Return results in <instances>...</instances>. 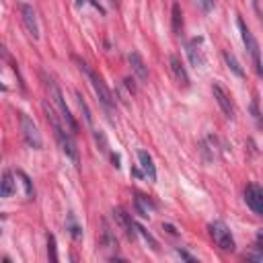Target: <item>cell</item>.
<instances>
[{"mask_svg":"<svg viewBox=\"0 0 263 263\" xmlns=\"http://www.w3.org/2000/svg\"><path fill=\"white\" fill-rule=\"evenodd\" d=\"M196 4L204 10V13H210V10L214 8V0H196Z\"/></svg>","mask_w":263,"mask_h":263,"instance_id":"cell-23","label":"cell"},{"mask_svg":"<svg viewBox=\"0 0 263 263\" xmlns=\"http://www.w3.org/2000/svg\"><path fill=\"white\" fill-rule=\"evenodd\" d=\"M0 58H8V52H6V48H4L2 41H0Z\"/></svg>","mask_w":263,"mask_h":263,"instance_id":"cell-25","label":"cell"},{"mask_svg":"<svg viewBox=\"0 0 263 263\" xmlns=\"http://www.w3.org/2000/svg\"><path fill=\"white\" fill-rule=\"evenodd\" d=\"M81 68L88 74L90 85H93L95 93H97V97H99V103H101L103 107H105L107 113H111V111H113V97H111V93H109V88L105 87V83H103V81H101V76H99L97 72L90 70V68H88L87 64H81Z\"/></svg>","mask_w":263,"mask_h":263,"instance_id":"cell-3","label":"cell"},{"mask_svg":"<svg viewBox=\"0 0 263 263\" xmlns=\"http://www.w3.org/2000/svg\"><path fill=\"white\" fill-rule=\"evenodd\" d=\"M138 161H140V167L144 171V175L150 181H156V167H154L152 156L148 154L146 150H138Z\"/></svg>","mask_w":263,"mask_h":263,"instance_id":"cell-13","label":"cell"},{"mask_svg":"<svg viewBox=\"0 0 263 263\" xmlns=\"http://www.w3.org/2000/svg\"><path fill=\"white\" fill-rule=\"evenodd\" d=\"M238 29H241V37H243V43L245 48L249 52V56L253 58V64H255V70L257 74H261V56H259V43L257 39L253 37V33H251V29L245 25L243 19H238Z\"/></svg>","mask_w":263,"mask_h":263,"instance_id":"cell-5","label":"cell"},{"mask_svg":"<svg viewBox=\"0 0 263 263\" xmlns=\"http://www.w3.org/2000/svg\"><path fill=\"white\" fill-rule=\"evenodd\" d=\"M113 216H116V220H117V224L123 228V233L128 234V238H136V234H138V231H136V224H134V220H132V216L128 214V212H123L121 208H117V210H113Z\"/></svg>","mask_w":263,"mask_h":263,"instance_id":"cell-10","label":"cell"},{"mask_svg":"<svg viewBox=\"0 0 263 263\" xmlns=\"http://www.w3.org/2000/svg\"><path fill=\"white\" fill-rule=\"evenodd\" d=\"M17 177L23 179V185H25V193H27V198H33V187H31V179L23 173V171H17Z\"/></svg>","mask_w":263,"mask_h":263,"instance_id":"cell-21","label":"cell"},{"mask_svg":"<svg viewBox=\"0 0 263 263\" xmlns=\"http://www.w3.org/2000/svg\"><path fill=\"white\" fill-rule=\"evenodd\" d=\"M48 90H50V97H52V101H54V105L58 107V111H60V117H62V121L66 123V128L70 130L72 134L78 132V123H76L74 116H72L70 109H68V105H66V101H64V95H62L60 87L56 85L54 81H50V78H48Z\"/></svg>","mask_w":263,"mask_h":263,"instance_id":"cell-2","label":"cell"},{"mask_svg":"<svg viewBox=\"0 0 263 263\" xmlns=\"http://www.w3.org/2000/svg\"><path fill=\"white\" fill-rule=\"evenodd\" d=\"M210 236L214 238V243L218 245L222 251H234V238H233V233L224 222L216 220L210 224Z\"/></svg>","mask_w":263,"mask_h":263,"instance_id":"cell-4","label":"cell"},{"mask_svg":"<svg viewBox=\"0 0 263 263\" xmlns=\"http://www.w3.org/2000/svg\"><path fill=\"white\" fill-rule=\"evenodd\" d=\"M81 2H83V0H81Z\"/></svg>","mask_w":263,"mask_h":263,"instance_id":"cell-28","label":"cell"},{"mask_svg":"<svg viewBox=\"0 0 263 263\" xmlns=\"http://www.w3.org/2000/svg\"><path fill=\"white\" fill-rule=\"evenodd\" d=\"M212 93H214V99H216V103L220 105V109H222L224 116H226V117H234V105H233V101H231V95H228L220 85H214V87H212Z\"/></svg>","mask_w":263,"mask_h":263,"instance_id":"cell-8","label":"cell"},{"mask_svg":"<svg viewBox=\"0 0 263 263\" xmlns=\"http://www.w3.org/2000/svg\"><path fill=\"white\" fill-rule=\"evenodd\" d=\"M128 62H130V66H132L134 74L138 76V81L146 83V81H148V68H146L144 60H142V56H140L138 52H130V56H128Z\"/></svg>","mask_w":263,"mask_h":263,"instance_id":"cell-11","label":"cell"},{"mask_svg":"<svg viewBox=\"0 0 263 263\" xmlns=\"http://www.w3.org/2000/svg\"><path fill=\"white\" fill-rule=\"evenodd\" d=\"M0 234H2V228H0Z\"/></svg>","mask_w":263,"mask_h":263,"instance_id":"cell-27","label":"cell"},{"mask_svg":"<svg viewBox=\"0 0 263 263\" xmlns=\"http://www.w3.org/2000/svg\"><path fill=\"white\" fill-rule=\"evenodd\" d=\"M173 31H175V35H181V31H183V15H181L179 4H173Z\"/></svg>","mask_w":263,"mask_h":263,"instance_id":"cell-18","label":"cell"},{"mask_svg":"<svg viewBox=\"0 0 263 263\" xmlns=\"http://www.w3.org/2000/svg\"><path fill=\"white\" fill-rule=\"evenodd\" d=\"M163 228H165V231H167V233H171V234H177V231H175V228H173V226H171V224H163Z\"/></svg>","mask_w":263,"mask_h":263,"instance_id":"cell-26","label":"cell"},{"mask_svg":"<svg viewBox=\"0 0 263 263\" xmlns=\"http://www.w3.org/2000/svg\"><path fill=\"white\" fill-rule=\"evenodd\" d=\"M177 255L181 257V259H185V261H189V263H196V257L193 255H189L187 251H181V249H177Z\"/></svg>","mask_w":263,"mask_h":263,"instance_id":"cell-24","label":"cell"},{"mask_svg":"<svg viewBox=\"0 0 263 263\" xmlns=\"http://www.w3.org/2000/svg\"><path fill=\"white\" fill-rule=\"evenodd\" d=\"M152 208H154V205L150 204V200H148V198H144V196L136 198V210H138V214L142 216V218H148V214H150Z\"/></svg>","mask_w":263,"mask_h":263,"instance_id":"cell-17","label":"cell"},{"mask_svg":"<svg viewBox=\"0 0 263 263\" xmlns=\"http://www.w3.org/2000/svg\"><path fill=\"white\" fill-rule=\"evenodd\" d=\"M136 231H138V234H142V236H144V241H146V243H150V247H152L154 251L158 249V243H156V238H154L150 233H148L144 226H138V224H136Z\"/></svg>","mask_w":263,"mask_h":263,"instance_id":"cell-20","label":"cell"},{"mask_svg":"<svg viewBox=\"0 0 263 263\" xmlns=\"http://www.w3.org/2000/svg\"><path fill=\"white\" fill-rule=\"evenodd\" d=\"M15 193V181L10 173H4L0 179V198H10Z\"/></svg>","mask_w":263,"mask_h":263,"instance_id":"cell-15","label":"cell"},{"mask_svg":"<svg viewBox=\"0 0 263 263\" xmlns=\"http://www.w3.org/2000/svg\"><path fill=\"white\" fill-rule=\"evenodd\" d=\"M43 111H45V117H48V121L52 123V128H54V132H56V138H58V142H60L62 152H64L68 158H70L74 165H78V148H76L74 140L64 132V125H62V121L58 119V113H56V109L50 105V103H43Z\"/></svg>","mask_w":263,"mask_h":263,"instance_id":"cell-1","label":"cell"},{"mask_svg":"<svg viewBox=\"0 0 263 263\" xmlns=\"http://www.w3.org/2000/svg\"><path fill=\"white\" fill-rule=\"evenodd\" d=\"M171 70H173V76H175V81L181 85V87H189V74L185 70V66H183L181 58L179 56H171Z\"/></svg>","mask_w":263,"mask_h":263,"instance_id":"cell-12","label":"cell"},{"mask_svg":"<svg viewBox=\"0 0 263 263\" xmlns=\"http://www.w3.org/2000/svg\"><path fill=\"white\" fill-rule=\"evenodd\" d=\"M21 17H23V23L29 31V35L33 39L39 37V25H37V17H35V10H33L31 4H21Z\"/></svg>","mask_w":263,"mask_h":263,"instance_id":"cell-9","label":"cell"},{"mask_svg":"<svg viewBox=\"0 0 263 263\" xmlns=\"http://www.w3.org/2000/svg\"><path fill=\"white\" fill-rule=\"evenodd\" d=\"M224 62H226V66L231 68V70H233V72H234L238 78H243V76H245V70H243V66H241V62L236 60V56H234L233 52H228V50L224 52Z\"/></svg>","mask_w":263,"mask_h":263,"instance_id":"cell-16","label":"cell"},{"mask_svg":"<svg viewBox=\"0 0 263 263\" xmlns=\"http://www.w3.org/2000/svg\"><path fill=\"white\" fill-rule=\"evenodd\" d=\"M76 99H78V107H81V111H83L85 121L90 125V123H93V116H90V109H88V105H87V101L83 99V95H81V93H76Z\"/></svg>","mask_w":263,"mask_h":263,"instance_id":"cell-19","label":"cell"},{"mask_svg":"<svg viewBox=\"0 0 263 263\" xmlns=\"http://www.w3.org/2000/svg\"><path fill=\"white\" fill-rule=\"evenodd\" d=\"M48 255L52 261H58V255H56V238L52 234L48 236Z\"/></svg>","mask_w":263,"mask_h":263,"instance_id":"cell-22","label":"cell"},{"mask_svg":"<svg viewBox=\"0 0 263 263\" xmlns=\"http://www.w3.org/2000/svg\"><path fill=\"white\" fill-rule=\"evenodd\" d=\"M21 130H23V136H25V142L31 148L39 150V148H41V134L37 130V125L33 123L27 116H21Z\"/></svg>","mask_w":263,"mask_h":263,"instance_id":"cell-6","label":"cell"},{"mask_svg":"<svg viewBox=\"0 0 263 263\" xmlns=\"http://www.w3.org/2000/svg\"><path fill=\"white\" fill-rule=\"evenodd\" d=\"M187 56H189V62L196 66V68H200L204 64V54H202L200 45H198V39L187 43Z\"/></svg>","mask_w":263,"mask_h":263,"instance_id":"cell-14","label":"cell"},{"mask_svg":"<svg viewBox=\"0 0 263 263\" xmlns=\"http://www.w3.org/2000/svg\"><path fill=\"white\" fill-rule=\"evenodd\" d=\"M245 202L253 214L257 216H263V189L255 183H249L247 189H245Z\"/></svg>","mask_w":263,"mask_h":263,"instance_id":"cell-7","label":"cell"}]
</instances>
